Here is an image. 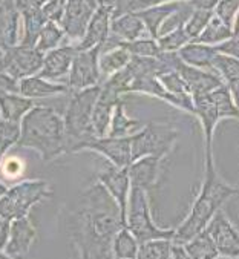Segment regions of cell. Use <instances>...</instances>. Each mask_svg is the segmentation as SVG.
Instances as JSON below:
<instances>
[{
  "instance_id": "obj_1",
  "label": "cell",
  "mask_w": 239,
  "mask_h": 259,
  "mask_svg": "<svg viewBox=\"0 0 239 259\" xmlns=\"http://www.w3.org/2000/svg\"><path fill=\"white\" fill-rule=\"evenodd\" d=\"M68 227L80 254L89 259H115L112 242L126 224L117 201L97 183L81 195V205L69 213Z\"/></svg>"
},
{
  "instance_id": "obj_2",
  "label": "cell",
  "mask_w": 239,
  "mask_h": 259,
  "mask_svg": "<svg viewBox=\"0 0 239 259\" xmlns=\"http://www.w3.org/2000/svg\"><path fill=\"white\" fill-rule=\"evenodd\" d=\"M237 193L239 190L236 187L227 184L218 175L213 161V152H206V174L201 190L188 217L176 227L175 236L172 239L173 244L184 245L192 238L200 235L203 230H206L215 213L221 210L222 204Z\"/></svg>"
},
{
  "instance_id": "obj_3",
  "label": "cell",
  "mask_w": 239,
  "mask_h": 259,
  "mask_svg": "<svg viewBox=\"0 0 239 259\" xmlns=\"http://www.w3.org/2000/svg\"><path fill=\"white\" fill-rule=\"evenodd\" d=\"M17 146L35 150L43 161H53L66 155V131L63 117L47 106H35L20 123Z\"/></svg>"
},
{
  "instance_id": "obj_4",
  "label": "cell",
  "mask_w": 239,
  "mask_h": 259,
  "mask_svg": "<svg viewBox=\"0 0 239 259\" xmlns=\"http://www.w3.org/2000/svg\"><path fill=\"white\" fill-rule=\"evenodd\" d=\"M100 92L102 84L71 94V100L63 115L66 131V153H74L80 144L97 138L92 127V112L97 105Z\"/></svg>"
},
{
  "instance_id": "obj_5",
  "label": "cell",
  "mask_w": 239,
  "mask_h": 259,
  "mask_svg": "<svg viewBox=\"0 0 239 259\" xmlns=\"http://www.w3.org/2000/svg\"><path fill=\"white\" fill-rule=\"evenodd\" d=\"M127 229L133 233L138 242L154 239H173L176 229H160L151 213L148 192L139 187H130L127 204Z\"/></svg>"
},
{
  "instance_id": "obj_6",
  "label": "cell",
  "mask_w": 239,
  "mask_h": 259,
  "mask_svg": "<svg viewBox=\"0 0 239 259\" xmlns=\"http://www.w3.org/2000/svg\"><path fill=\"white\" fill-rule=\"evenodd\" d=\"M53 195L50 184L43 180H28L8 189L0 199V215L8 220H19L29 215L32 207Z\"/></svg>"
},
{
  "instance_id": "obj_7",
  "label": "cell",
  "mask_w": 239,
  "mask_h": 259,
  "mask_svg": "<svg viewBox=\"0 0 239 259\" xmlns=\"http://www.w3.org/2000/svg\"><path fill=\"white\" fill-rule=\"evenodd\" d=\"M179 132L166 123L151 121L136 134L132 140V161L142 157H158L163 158L172 150Z\"/></svg>"
},
{
  "instance_id": "obj_8",
  "label": "cell",
  "mask_w": 239,
  "mask_h": 259,
  "mask_svg": "<svg viewBox=\"0 0 239 259\" xmlns=\"http://www.w3.org/2000/svg\"><path fill=\"white\" fill-rule=\"evenodd\" d=\"M43 60L44 54L35 46L16 45L0 49V68L17 80L38 75Z\"/></svg>"
},
{
  "instance_id": "obj_9",
  "label": "cell",
  "mask_w": 239,
  "mask_h": 259,
  "mask_svg": "<svg viewBox=\"0 0 239 259\" xmlns=\"http://www.w3.org/2000/svg\"><path fill=\"white\" fill-rule=\"evenodd\" d=\"M100 54H102V48L78 51L72 62L68 81H66L69 88V94L83 91L87 88H93V86H100L103 83L100 66H99Z\"/></svg>"
},
{
  "instance_id": "obj_10",
  "label": "cell",
  "mask_w": 239,
  "mask_h": 259,
  "mask_svg": "<svg viewBox=\"0 0 239 259\" xmlns=\"http://www.w3.org/2000/svg\"><path fill=\"white\" fill-rule=\"evenodd\" d=\"M81 150H92L97 152L106 160H109L111 164L120 169H126L132 163V140L130 137L115 138V137H102V138H92L83 144H80L74 153Z\"/></svg>"
},
{
  "instance_id": "obj_11",
  "label": "cell",
  "mask_w": 239,
  "mask_h": 259,
  "mask_svg": "<svg viewBox=\"0 0 239 259\" xmlns=\"http://www.w3.org/2000/svg\"><path fill=\"white\" fill-rule=\"evenodd\" d=\"M97 8L99 4L95 0H68L60 26L63 28L66 37L75 41V45L84 37L87 25Z\"/></svg>"
},
{
  "instance_id": "obj_12",
  "label": "cell",
  "mask_w": 239,
  "mask_h": 259,
  "mask_svg": "<svg viewBox=\"0 0 239 259\" xmlns=\"http://www.w3.org/2000/svg\"><path fill=\"white\" fill-rule=\"evenodd\" d=\"M206 230L212 236L221 256L230 259L239 257V230L233 226V223L222 210H218L215 213Z\"/></svg>"
},
{
  "instance_id": "obj_13",
  "label": "cell",
  "mask_w": 239,
  "mask_h": 259,
  "mask_svg": "<svg viewBox=\"0 0 239 259\" xmlns=\"http://www.w3.org/2000/svg\"><path fill=\"white\" fill-rule=\"evenodd\" d=\"M114 17V7L100 5L95 10L84 37L80 43H77L78 51H89L93 48H103L111 35V23Z\"/></svg>"
},
{
  "instance_id": "obj_14",
  "label": "cell",
  "mask_w": 239,
  "mask_h": 259,
  "mask_svg": "<svg viewBox=\"0 0 239 259\" xmlns=\"http://www.w3.org/2000/svg\"><path fill=\"white\" fill-rule=\"evenodd\" d=\"M99 183H102L111 196L117 201L121 218L127 227V204H129V193H130V178L127 167L120 169L114 164L108 166L99 174Z\"/></svg>"
},
{
  "instance_id": "obj_15",
  "label": "cell",
  "mask_w": 239,
  "mask_h": 259,
  "mask_svg": "<svg viewBox=\"0 0 239 259\" xmlns=\"http://www.w3.org/2000/svg\"><path fill=\"white\" fill-rule=\"evenodd\" d=\"M78 53V49L74 43L71 45H62L50 53L44 54L43 66L41 71L38 72L40 77L51 80V81H59L63 77L69 75L72 62Z\"/></svg>"
},
{
  "instance_id": "obj_16",
  "label": "cell",
  "mask_w": 239,
  "mask_h": 259,
  "mask_svg": "<svg viewBox=\"0 0 239 259\" xmlns=\"http://www.w3.org/2000/svg\"><path fill=\"white\" fill-rule=\"evenodd\" d=\"M37 238V230L28 217L13 220L10 239L5 247V253L11 259H26L32 242Z\"/></svg>"
},
{
  "instance_id": "obj_17",
  "label": "cell",
  "mask_w": 239,
  "mask_h": 259,
  "mask_svg": "<svg viewBox=\"0 0 239 259\" xmlns=\"http://www.w3.org/2000/svg\"><path fill=\"white\" fill-rule=\"evenodd\" d=\"M176 71L184 78V81H185L190 94H192V97L210 94L212 91H215L216 88L224 84V80L218 74H215L213 71L188 66L184 62L179 63Z\"/></svg>"
},
{
  "instance_id": "obj_18",
  "label": "cell",
  "mask_w": 239,
  "mask_h": 259,
  "mask_svg": "<svg viewBox=\"0 0 239 259\" xmlns=\"http://www.w3.org/2000/svg\"><path fill=\"white\" fill-rule=\"evenodd\" d=\"M161 169V158L158 157H142L135 160L127 167L130 187H139L142 190H152L160 178Z\"/></svg>"
},
{
  "instance_id": "obj_19",
  "label": "cell",
  "mask_w": 239,
  "mask_h": 259,
  "mask_svg": "<svg viewBox=\"0 0 239 259\" xmlns=\"http://www.w3.org/2000/svg\"><path fill=\"white\" fill-rule=\"evenodd\" d=\"M121 101V97L111 92L109 89L102 86L100 97L97 100V105L93 108L92 112V127L93 132L99 138L108 137L109 129H111V121L114 115V109L117 106V103Z\"/></svg>"
},
{
  "instance_id": "obj_20",
  "label": "cell",
  "mask_w": 239,
  "mask_h": 259,
  "mask_svg": "<svg viewBox=\"0 0 239 259\" xmlns=\"http://www.w3.org/2000/svg\"><path fill=\"white\" fill-rule=\"evenodd\" d=\"M148 28L139 19L136 13H127L117 17H112L111 23V37L118 41H133L138 38H145Z\"/></svg>"
},
{
  "instance_id": "obj_21",
  "label": "cell",
  "mask_w": 239,
  "mask_h": 259,
  "mask_svg": "<svg viewBox=\"0 0 239 259\" xmlns=\"http://www.w3.org/2000/svg\"><path fill=\"white\" fill-rule=\"evenodd\" d=\"M19 94L31 100H35V98H47V97L69 94V88L66 83L51 81L40 75H32V77H26L20 80Z\"/></svg>"
},
{
  "instance_id": "obj_22",
  "label": "cell",
  "mask_w": 239,
  "mask_h": 259,
  "mask_svg": "<svg viewBox=\"0 0 239 259\" xmlns=\"http://www.w3.org/2000/svg\"><path fill=\"white\" fill-rule=\"evenodd\" d=\"M218 54H219V51L216 46L204 45V43H198V41L188 43L178 51L179 59L185 65L200 68V69H207V71H212L213 62L218 57Z\"/></svg>"
},
{
  "instance_id": "obj_23",
  "label": "cell",
  "mask_w": 239,
  "mask_h": 259,
  "mask_svg": "<svg viewBox=\"0 0 239 259\" xmlns=\"http://www.w3.org/2000/svg\"><path fill=\"white\" fill-rule=\"evenodd\" d=\"M185 4V0H178V2H169V4H163L145 11L136 13L139 16V19L145 22L148 32L152 38L158 40L161 35V26L166 20H169L176 11H179Z\"/></svg>"
},
{
  "instance_id": "obj_24",
  "label": "cell",
  "mask_w": 239,
  "mask_h": 259,
  "mask_svg": "<svg viewBox=\"0 0 239 259\" xmlns=\"http://www.w3.org/2000/svg\"><path fill=\"white\" fill-rule=\"evenodd\" d=\"M35 106L34 100L23 97L22 94L0 95V120L20 124L25 115Z\"/></svg>"
},
{
  "instance_id": "obj_25",
  "label": "cell",
  "mask_w": 239,
  "mask_h": 259,
  "mask_svg": "<svg viewBox=\"0 0 239 259\" xmlns=\"http://www.w3.org/2000/svg\"><path fill=\"white\" fill-rule=\"evenodd\" d=\"M130 60H132V54L121 45L102 51L100 59H99V66H100V74H102L103 81L109 78L111 75L117 74L118 71L124 69Z\"/></svg>"
},
{
  "instance_id": "obj_26",
  "label": "cell",
  "mask_w": 239,
  "mask_h": 259,
  "mask_svg": "<svg viewBox=\"0 0 239 259\" xmlns=\"http://www.w3.org/2000/svg\"><path fill=\"white\" fill-rule=\"evenodd\" d=\"M22 40L19 45L35 46L41 28L46 25V17L41 8H28L22 10Z\"/></svg>"
},
{
  "instance_id": "obj_27",
  "label": "cell",
  "mask_w": 239,
  "mask_h": 259,
  "mask_svg": "<svg viewBox=\"0 0 239 259\" xmlns=\"http://www.w3.org/2000/svg\"><path fill=\"white\" fill-rule=\"evenodd\" d=\"M141 127V123L138 120H133L130 117H127L126 111H124V103L118 101L117 106L114 109V115H112V121H111V129H109V137H115V138H123V137H132L133 134H136Z\"/></svg>"
},
{
  "instance_id": "obj_28",
  "label": "cell",
  "mask_w": 239,
  "mask_h": 259,
  "mask_svg": "<svg viewBox=\"0 0 239 259\" xmlns=\"http://www.w3.org/2000/svg\"><path fill=\"white\" fill-rule=\"evenodd\" d=\"M184 248L192 259H218L221 256L207 230H203L200 235L185 242Z\"/></svg>"
},
{
  "instance_id": "obj_29",
  "label": "cell",
  "mask_w": 239,
  "mask_h": 259,
  "mask_svg": "<svg viewBox=\"0 0 239 259\" xmlns=\"http://www.w3.org/2000/svg\"><path fill=\"white\" fill-rule=\"evenodd\" d=\"M233 37V29L231 26H228L227 23H224L216 14L212 17V20L209 22V25L206 26V29L201 32V35L195 40L198 43H204V45H212V46H218L227 40H230Z\"/></svg>"
},
{
  "instance_id": "obj_30",
  "label": "cell",
  "mask_w": 239,
  "mask_h": 259,
  "mask_svg": "<svg viewBox=\"0 0 239 259\" xmlns=\"http://www.w3.org/2000/svg\"><path fill=\"white\" fill-rule=\"evenodd\" d=\"M138 248H139V242L127 227H123L115 235L112 242L115 259H136Z\"/></svg>"
},
{
  "instance_id": "obj_31",
  "label": "cell",
  "mask_w": 239,
  "mask_h": 259,
  "mask_svg": "<svg viewBox=\"0 0 239 259\" xmlns=\"http://www.w3.org/2000/svg\"><path fill=\"white\" fill-rule=\"evenodd\" d=\"M210 98L215 103V106L218 109L219 118H234L239 120V111L234 106V101L230 92V86L228 84H221L219 88H216L215 91L210 92Z\"/></svg>"
},
{
  "instance_id": "obj_32",
  "label": "cell",
  "mask_w": 239,
  "mask_h": 259,
  "mask_svg": "<svg viewBox=\"0 0 239 259\" xmlns=\"http://www.w3.org/2000/svg\"><path fill=\"white\" fill-rule=\"evenodd\" d=\"M65 37H66V34H65L63 28L60 26V23L46 22V25L40 31L35 48L38 51H41L43 54H46V53H50V51L62 46V41Z\"/></svg>"
},
{
  "instance_id": "obj_33",
  "label": "cell",
  "mask_w": 239,
  "mask_h": 259,
  "mask_svg": "<svg viewBox=\"0 0 239 259\" xmlns=\"http://www.w3.org/2000/svg\"><path fill=\"white\" fill-rule=\"evenodd\" d=\"M172 239H154L141 242L136 259H172Z\"/></svg>"
},
{
  "instance_id": "obj_34",
  "label": "cell",
  "mask_w": 239,
  "mask_h": 259,
  "mask_svg": "<svg viewBox=\"0 0 239 259\" xmlns=\"http://www.w3.org/2000/svg\"><path fill=\"white\" fill-rule=\"evenodd\" d=\"M212 71L216 72L224 80V83L228 86L239 83V60L234 57L219 53L213 62Z\"/></svg>"
},
{
  "instance_id": "obj_35",
  "label": "cell",
  "mask_w": 239,
  "mask_h": 259,
  "mask_svg": "<svg viewBox=\"0 0 239 259\" xmlns=\"http://www.w3.org/2000/svg\"><path fill=\"white\" fill-rule=\"evenodd\" d=\"M157 41L160 45V49L164 51V53H178L181 48H184L188 43H192L194 40L185 32L184 25H181L166 34L160 35V38Z\"/></svg>"
},
{
  "instance_id": "obj_36",
  "label": "cell",
  "mask_w": 239,
  "mask_h": 259,
  "mask_svg": "<svg viewBox=\"0 0 239 259\" xmlns=\"http://www.w3.org/2000/svg\"><path fill=\"white\" fill-rule=\"evenodd\" d=\"M120 45L129 51L132 57H158L161 54L158 41L152 37L138 38L133 41H121Z\"/></svg>"
},
{
  "instance_id": "obj_37",
  "label": "cell",
  "mask_w": 239,
  "mask_h": 259,
  "mask_svg": "<svg viewBox=\"0 0 239 259\" xmlns=\"http://www.w3.org/2000/svg\"><path fill=\"white\" fill-rule=\"evenodd\" d=\"M20 134L22 129L19 123L0 120V161L14 144H19Z\"/></svg>"
},
{
  "instance_id": "obj_38",
  "label": "cell",
  "mask_w": 239,
  "mask_h": 259,
  "mask_svg": "<svg viewBox=\"0 0 239 259\" xmlns=\"http://www.w3.org/2000/svg\"><path fill=\"white\" fill-rule=\"evenodd\" d=\"M213 16H215V11L195 10L192 13V16L188 17V20L185 22V25H184V29L188 34V37L195 41L201 35V32L206 29V26L209 25V22L212 20Z\"/></svg>"
},
{
  "instance_id": "obj_39",
  "label": "cell",
  "mask_w": 239,
  "mask_h": 259,
  "mask_svg": "<svg viewBox=\"0 0 239 259\" xmlns=\"http://www.w3.org/2000/svg\"><path fill=\"white\" fill-rule=\"evenodd\" d=\"M161 84L170 92L173 94L175 97L178 98H182V100H194L192 98V94H190L184 78L181 77V74L178 71H172V72H167V74H163L158 77Z\"/></svg>"
},
{
  "instance_id": "obj_40",
  "label": "cell",
  "mask_w": 239,
  "mask_h": 259,
  "mask_svg": "<svg viewBox=\"0 0 239 259\" xmlns=\"http://www.w3.org/2000/svg\"><path fill=\"white\" fill-rule=\"evenodd\" d=\"M237 13H239V0H219V4L215 8V14L228 26H233Z\"/></svg>"
},
{
  "instance_id": "obj_41",
  "label": "cell",
  "mask_w": 239,
  "mask_h": 259,
  "mask_svg": "<svg viewBox=\"0 0 239 259\" xmlns=\"http://www.w3.org/2000/svg\"><path fill=\"white\" fill-rule=\"evenodd\" d=\"M66 5H68V0H47V2L41 7V11L47 22L60 23L65 16Z\"/></svg>"
},
{
  "instance_id": "obj_42",
  "label": "cell",
  "mask_w": 239,
  "mask_h": 259,
  "mask_svg": "<svg viewBox=\"0 0 239 259\" xmlns=\"http://www.w3.org/2000/svg\"><path fill=\"white\" fill-rule=\"evenodd\" d=\"M19 83H20V80L11 77L8 72H5L2 68H0V95L19 94Z\"/></svg>"
},
{
  "instance_id": "obj_43",
  "label": "cell",
  "mask_w": 239,
  "mask_h": 259,
  "mask_svg": "<svg viewBox=\"0 0 239 259\" xmlns=\"http://www.w3.org/2000/svg\"><path fill=\"white\" fill-rule=\"evenodd\" d=\"M216 48H218V51H219L221 54H227V56L234 57V59L239 60V38L231 37L230 40L218 45Z\"/></svg>"
},
{
  "instance_id": "obj_44",
  "label": "cell",
  "mask_w": 239,
  "mask_h": 259,
  "mask_svg": "<svg viewBox=\"0 0 239 259\" xmlns=\"http://www.w3.org/2000/svg\"><path fill=\"white\" fill-rule=\"evenodd\" d=\"M11 232V220L0 215V250H5Z\"/></svg>"
},
{
  "instance_id": "obj_45",
  "label": "cell",
  "mask_w": 239,
  "mask_h": 259,
  "mask_svg": "<svg viewBox=\"0 0 239 259\" xmlns=\"http://www.w3.org/2000/svg\"><path fill=\"white\" fill-rule=\"evenodd\" d=\"M188 4L192 5L195 10H207V11H215L219 0H188Z\"/></svg>"
},
{
  "instance_id": "obj_46",
  "label": "cell",
  "mask_w": 239,
  "mask_h": 259,
  "mask_svg": "<svg viewBox=\"0 0 239 259\" xmlns=\"http://www.w3.org/2000/svg\"><path fill=\"white\" fill-rule=\"evenodd\" d=\"M47 0H17V8L28 10V8H41Z\"/></svg>"
},
{
  "instance_id": "obj_47",
  "label": "cell",
  "mask_w": 239,
  "mask_h": 259,
  "mask_svg": "<svg viewBox=\"0 0 239 259\" xmlns=\"http://www.w3.org/2000/svg\"><path fill=\"white\" fill-rule=\"evenodd\" d=\"M172 259H192L187 253V250L184 248V245H179V244H173V248H172Z\"/></svg>"
},
{
  "instance_id": "obj_48",
  "label": "cell",
  "mask_w": 239,
  "mask_h": 259,
  "mask_svg": "<svg viewBox=\"0 0 239 259\" xmlns=\"http://www.w3.org/2000/svg\"><path fill=\"white\" fill-rule=\"evenodd\" d=\"M230 92H231V97H233V101H234V106L239 111V83L231 84L230 86Z\"/></svg>"
},
{
  "instance_id": "obj_49",
  "label": "cell",
  "mask_w": 239,
  "mask_h": 259,
  "mask_svg": "<svg viewBox=\"0 0 239 259\" xmlns=\"http://www.w3.org/2000/svg\"><path fill=\"white\" fill-rule=\"evenodd\" d=\"M231 29H233V37H234V38H239V13H237L236 17H234V22H233Z\"/></svg>"
},
{
  "instance_id": "obj_50",
  "label": "cell",
  "mask_w": 239,
  "mask_h": 259,
  "mask_svg": "<svg viewBox=\"0 0 239 259\" xmlns=\"http://www.w3.org/2000/svg\"><path fill=\"white\" fill-rule=\"evenodd\" d=\"M8 192V187L2 183V181H0V199H2L4 198V195Z\"/></svg>"
},
{
  "instance_id": "obj_51",
  "label": "cell",
  "mask_w": 239,
  "mask_h": 259,
  "mask_svg": "<svg viewBox=\"0 0 239 259\" xmlns=\"http://www.w3.org/2000/svg\"><path fill=\"white\" fill-rule=\"evenodd\" d=\"M0 259H11V257L5 253V250H0Z\"/></svg>"
},
{
  "instance_id": "obj_52",
  "label": "cell",
  "mask_w": 239,
  "mask_h": 259,
  "mask_svg": "<svg viewBox=\"0 0 239 259\" xmlns=\"http://www.w3.org/2000/svg\"><path fill=\"white\" fill-rule=\"evenodd\" d=\"M80 259H89L87 256H84V254H80Z\"/></svg>"
},
{
  "instance_id": "obj_53",
  "label": "cell",
  "mask_w": 239,
  "mask_h": 259,
  "mask_svg": "<svg viewBox=\"0 0 239 259\" xmlns=\"http://www.w3.org/2000/svg\"><path fill=\"white\" fill-rule=\"evenodd\" d=\"M237 259H239V257H237Z\"/></svg>"
}]
</instances>
